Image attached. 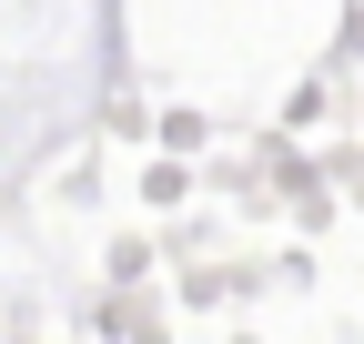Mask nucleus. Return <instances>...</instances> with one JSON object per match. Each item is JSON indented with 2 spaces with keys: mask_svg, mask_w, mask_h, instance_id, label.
Masks as SVG:
<instances>
[]
</instances>
